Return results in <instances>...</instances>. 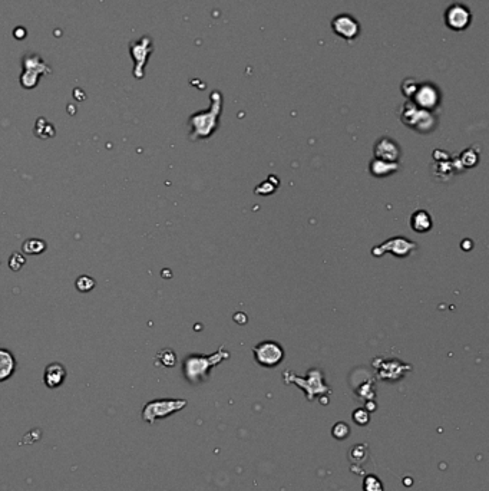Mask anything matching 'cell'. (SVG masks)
Wrapping results in <instances>:
<instances>
[{
  "label": "cell",
  "instance_id": "obj_1",
  "mask_svg": "<svg viewBox=\"0 0 489 491\" xmlns=\"http://www.w3.org/2000/svg\"><path fill=\"white\" fill-rule=\"evenodd\" d=\"M211 107L210 110L200 111L191 115V140H205L210 138L218 127L221 111H222V95L220 90H212L210 95Z\"/></svg>",
  "mask_w": 489,
  "mask_h": 491
},
{
  "label": "cell",
  "instance_id": "obj_2",
  "mask_svg": "<svg viewBox=\"0 0 489 491\" xmlns=\"http://www.w3.org/2000/svg\"><path fill=\"white\" fill-rule=\"evenodd\" d=\"M227 358H230V352L225 351L224 346H221L218 351L210 356L191 355L184 361V375L191 383H200L205 381L212 366L218 365Z\"/></svg>",
  "mask_w": 489,
  "mask_h": 491
},
{
  "label": "cell",
  "instance_id": "obj_3",
  "mask_svg": "<svg viewBox=\"0 0 489 491\" xmlns=\"http://www.w3.org/2000/svg\"><path fill=\"white\" fill-rule=\"evenodd\" d=\"M399 117L400 121L406 127L420 134H429L438 125V118L432 111L422 110L419 107H416L412 101H406L402 105Z\"/></svg>",
  "mask_w": 489,
  "mask_h": 491
},
{
  "label": "cell",
  "instance_id": "obj_4",
  "mask_svg": "<svg viewBox=\"0 0 489 491\" xmlns=\"http://www.w3.org/2000/svg\"><path fill=\"white\" fill-rule=\"evenodd\" d=\"M284 382L286 383H291L294 382L296 385H299L300 388H303V391L306 392L307 400L313 401L314 397L321 395V394H330V388L324 383L323 381V372L320 369H310L307 373V378H300L293 375L290 371L284 372Z\"/></svg>",
  "mask_w": 489,
  "mask_h": 491
},
{
  "label": "cell",
  "instance_id": "obj_5",
  "mask_svg": "<svg viewBox=\"0 0 489 491\" xmlns=\"http://www.w3.org/2000/svg\"><path fill=\"white\" fill-rule=\"evenodd\" d=\"M187 407L185 400H155L148 402L142 410V420L148 424H154L158 418H165L174 412Z\"/></svg>",
  "mask_w": 489,
  "mask_h": 491
},
{
  "label": "cell",
  "instance_id": "obj_6",
  "mask_svg": "<svg viewBox=\"0 0 489 491\" xmlns=\"http://www.w3.org/2000/svg\"><path fill=\"white\" fill-rule=\"evenodd\" d=\"M154 50L152 39L150 36H142L141 39L132 42L130 46V53L134 59V76L137 79H142L145 75V65L150 59V55Z\"/></svg>",
  "mask_w": 489,
  "mask_h": 491
},
{
  "label": "cell",
  "instance_id": "obj_7",
  "mask_svg": "<svg viewBox=\"0 0 489 491\" xmlns=\"http://www.w3.org/2000/svg\"><path fill=\"white\" fill-rule=\"evenodd\" d=\"M409 101H412L416 107L422 110L433 111L436 110L440 105L442 101V92L440 89L432 82H422L418 85L415 90L413 96Z\"/></svg>",
  "mask_w": 489,
  "mask_h": 491
},
{
  "label": "cell",
  "instance_id": "obj_8",
  "mask_svg": "<svg viewBox=\"0 0 489 491\" xmlns=\"http://www.w3.org/2000/svg\"><path fill=\"white\" fill-rule=\"evenodd\" d=\"M254 358L259 365L266 368H274L284 359V349L283 346L273 341L260 342L253 349Z\"/></svg>",
  "mask_w": 489,
  "mask_h": 491
},
{
  "label": "cell",
  "instance_id": "obj_9",
  "mask_svg": "<svg viewBox=\"0 0 489 491\" xmlns=\"http://www.w3.org/2000/svg\"><path fill=\"white\" fill-rule=\"evenodd\" d=\"M49 72V66L39 56L36 55L28 56L23 60V73L20 76V83L23 88L32 89L38 85L40 75H46Z\"/></svg>",
  "mask_w": 489,
  "mask_h": 491
},
{
  "label": "cell",
  "instance_id": "obj_10",
  "mask_svg": "<svg viewBox=\"0 0 489 491\" xmlns=\"http://www.w3.org/2000/svg\"><path fill=\"white\" fill-rule=\"evenodd\" d=\"M416 249H418V244L415 241H410L408 239H403V237H393V239H389L388 241L376 246L372 250V254L375 257H382L388 251V253H392L396 257L405 259V257L410 256Z\"/></svg>",
  "mask_w": 489,
  "mask_h": 491
},
{
  "label": "cell",
  "instance_id": "obj_11",
  "mask_svg": "<svg viewBox=\"0 0 489 491\" xmlns=\"http://www.w3.org/2000/svg\"><path fill=\"white\" fill-rule=\"evenodd\" d=\"M443 20H445V25L450 30L462 32V30L469 28L470 22H472V12L463 3H453L445 10Z\"/></svg>",
  "mask_w": 489,
  "mask_h": 491
},
{
  "label": "cell",
  "instance_id": "obj_12",
  "mask_svg": "<svg viewBox=\"0 0 489 491\" xmlns=\"http://www.w3.org/2000/svg\"><path fill=\"white\" fill-rule=\"evenodd\" d=\"M373 368L378 371V376L380 379H388V381L400 379L406 372L412 369L410 365L403 363L399 359H388L382 356L373 359Z\"/></svg>",
  "mask_w": 489,
  "mask_h": 491
},
{
  "label": "cell",
  "instance_id": "obj_13",
  "mask_svg": "<svg viewBox=\"0 0 489 491\" xmlns=\"http://www.w3.org/2000/svg\"><path fill=\"white\" fill-rule=\"evenodd\" d=\"M331 30L334 32V35L340 36L341 39L353 42L356 38H359L360 23L351 15L341 13L331 20Z\"/></svg>",
  "mask_w": 489,
  "mask_h": 491
},
{
  "label": "cell",
  "instance_id": "obj_14",
  "mask_svg": "<svg viewBox=\"0 0 489 491\" xmlns=\"http://www.w3.org/2000/svg\"><path fill=\"white\" fill-rule=\"evenodd\" d=\"M400 155L399 145L388 137L380 138L375 145V157L386 162H398Z\"/></svg>",
  "mask_w": 489,
  "mask_h": 491
},
{
  "label": "cell",
  "instance_id": "obj_15",
  "mask_svg": "<svg viewBox=\"0 0 489 491\" xmlns=\"http://www.w3.org/2000/svg\"><path fill=\"white\" fill-rule=\"evenodd\" d=\"M66 369L65 366L59 363V362H53L46 366L45 369V376H43V381H45V385L50 388V389H55V388H59L60 385L65 382L66 379Z\"/></svg>",
  "mask_w": 489,
  "mask_h": 491
},
{
  "label": "cell",
  "instance_id": "obj_16",
  "mask_svg": "<svg viewBox=\"0 0 489 491\" xmlns=\"http://www.w3.org/2000/svg\"><path fill=\"white\" fill-rule=\"evenodd\" d=\"M410 227L416 233H428L433 227V220L426 210H416L410 216Z\"/></svg>",
  "mask_w": 489,
  "mask_h": 491
},
{
  "label": "cell",
  "instance_id": "obj_17",
  "mask_svg": "<svg viewBox=\"0 0 489 491\" xmlns=\"http://www.w3.org/2000/svg\"><path fill=\"white\" fill-rule=\"evenodd\" d=\"M16 361L13 353L5 348H0V382L8 381L15 373Z\"/></svg>",
  "mask_w": 489,
  "mask_h": 491
},
{
  "label": "cell",
  "instance_id": "obj_18",
  "mask_svg": "<svg viewBox=\"0 0 489 491\" xmlns=\"http://www.w3.org/2000/svg\"><path fill=\"white\" fill-rule=\"evenodd\" d=\"M395 171H398V162H386V161L378 160V158H375L370 162V172L378 178L388 177Z\"/></svg>",
  "mask_w": 489,
  "mask_h": 491
},
{
  "label": "cell",
  "instance_id": "obj_19",
  "mask_svg": "<svg viewBox=\"0 0 489 491\" xmlns=\"http://www.w3.org/2000/svg\"><path fill=\"white\" fill-rule=\"evenodd\" d=\"M22 250L26 254H40L46 250V243L40 239H29L22 244Z\"/></svg>",
  "mask_w": 489,
  "mask_h": 491
},
{
  "label": "cell",
  "instance_id": "obj_20",
  "mask_svg": "<svg viewBox=\"0 0 489 491\" xmlns=\"http://www.w3.org/2000/svg\"><path fill=\"white\" fill-rule=\"evenodd\" d=\"M418 85H419V82L416 79H413V78H406V79L403 80V83H402V93L408 98V101L413 96V93H415V90L418 88Z\"/></svg>",
  "mask_w": 489,
  "mask_h": 491
},
{
  "label": "cell",
  "instance_id": "obj_21",
  "mask_svg": "<svg viewBox=\"0 0 489 491\" xmlns=\"http://www.w3.org/2000/svg\"><path fill=\"white\" fill-rule=\"evenodd\" d=\"M363 490L364 491H383V484L376 475H368L363 482Z\"/></svg>",
  "mask_w": 489,
  "mask_h": 491
},
{
  "label": "cell",
  "instance_id": "obj_22",
  "mask_svg": "<svg viewBox=\"0 0 489 491\" xmlns=\"http://www.w3.org/2000/svg\"><path fill=\"white\" fill-rule=\"evenodd\" d=\"M331 434H333V437H334L336 440H344V438L349 437L350 434L349 425H347L346 422H337V424L333 427Z\"/></svg>",
  "mask_w": 489,
  "mask_h": 491
},
{
  "label": "cell",
  "instance_id": "obj_23",
  "mask_svg": "<svg viewBox=\"0 0 489 491\" xmlns=\"http://www.w3.org/2000/svg\"><path fill=\"white\" fill-rule=\"evenodd\" d=\"M95 287V280L89 276H80L76 280V289L82 293H88Z\"/></svg>",
  "mask_w": 489,
  "mask_h": 491
},
{
  "label": "cell",
  "instance_id": "obj_24",
  "mask_svg": "<svg viewBox=\"0 0 489 491\" xmlns=\"http://www.w3.org/2000/svg\"><path fill=\"white\" fill-rule=\"evenodd\" d=\"M158 358L161 359V363L164 366H168V368L174 366L175 362H177V356H175V353L171 351V349H164L162 352H160L158 353Z\"/></svg>",
  "mask_w": 489,
  "mask_h": 491
},
{
  "label": "cell",
  "instance_id": "obj_25",
  "mask_svg": "<svg viewBox=\"0 0 489 491\" xmlns=\"http://www.w3.org/2000/svg\"><path fill=\"white\" fill-rule=\"evenodd\" d=\"M353 421L356 422L357 425H368V422L370 421V415L368 410L359 408L353 412Z\"/></svg>",
  "mask_w": 489,
  "mask_h": 491
},
{
  "label": "cell",
  "instance_id": "obj_26",
  "mask_svg": "<svg viewBox=\"0 0 489 491\" xmlns=\"http://www.w3.org/2000/svg\"><path fill=\"white\" fill-rule=\"evenodd\" d=\"M25 263H26V259H25L22 254H19V253H13V254L10 256L9 267L12 269V270L19 271L20 269L25 266Z\"/></svg>",
  "mask_w": 489,
  "mask_h": 491
},
{
  "label": "cell",
  "instance_id": "obj_27",
  "mask_svg": "<svg viewBox=\"0 0 489 491\" xmlns=\"http://www.w3.org/2000/svg\"><path fill=\"white\" fill-rule=\"evenodd\" d=\"M368 408H369V411H373V410H376V404H373L372 401H368Z\"/></svg>",
  "mask_w": 489,
  "mask_h": 491
}]
</instances>
